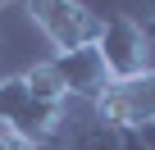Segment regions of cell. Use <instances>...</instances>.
<instances>
[{
  "mask_svg": "<svg viewBox=\"0 0 155 150\" xmlns=\"http://www.w3.org/2000/svg\"><path fill=\"white\" fill-rule=\"evenodd\" d=\"M146 37H150V41H155V14H150V23H146Z\"/></svg>",
  "mask_w": 155,
  "mask_h": 150,
  "instance_id": "9c48e42d",
  "label": "cell"
},
{
  "mask_svg": "<svg viewBox=\"0 0 155 150\" xmlns=\"http://www.w3.org/2000/svg\"><path fill=\"white\" fill-rule=\"evenodd\" d=\"M96 50L110 68V78L123 82V78H137V73L150 68V37L137 18L128 14H110L101 23V37H96Z\"/></svg>",
  "mask_w": 155,
  "mask_h": 150,
  "instance_id": "3957f363",
  "label": "cell"
},
{
  "mask_svg": "<svg viewBox=\"0 0 155 150\" xmlns=\"http://www.w3.org/2000/svg\"><path fill=\"white\" fill-rule=\"evenodd\" d=\"M23 82H28V91H32L37 100H46V105H59V109H64L68 91H64V82H59V73H55V64H50V59H46V64H32V68L23 73Z\"/></svg>",
  "mask_w": 155,
  "mask_h": 150,
  "instance_id": "52a82bcc",
  "label": "cell"
},
{
  "mask_svg": "<svg viewBox=\"0 0 155 150\" xmlns=\"http://www.w3.org/2000/svg\"><path fill=\"white\" fill-rule=\"evenodd\" d=\"M73 150H123V127H114L105 118H87L73 132Z\"/></svg>",
  "mask_w": 155,
  "mask_h": 150,
  "instance_id": "8992f818",
  "label": "cell"
},
{
  "mask_svg": "<svg viewBox=\"0 0 155 150\" xmlns=\"http://www.w3.org/2000/svg\"><path fill=\"white\" fill-rule=\"evenodd\" d=\"M59 123H64V109L37 100L28 91V82H23V73L18 78H0V127L5 132L41 145V141H50L59 132Z\"/></svg>",
  "mask_w": 155,
  "mask_h": 150,
  "instance_id": "7a4b0ae2",
  "label": "cell"
},
{
  "mask_svg": "<svg viewBox=\"0 0 155 150\" xmlns=\"http://www.w3.org/2000/svg\"><path fill=\"white\" fill-rule=\"evenodd\" d=\"M91 109H96V118H105L114 127H150L155 123V68L123 78V82H110V91Z\"/></svg>",
  "mask_w": 155,
  "mask_h": 150,
  "instance_id": "277c9868",
  "label": "cell"
},
{
  "mask_svg": "<svg viewBox=\"0 0 155 150\" xmlns=\"http://www.w3.org/2000/svg\"><path fill=\"white\" fill-rule=\"evenodd\" d=\"M50 64H55V73H59L64 91H68V96H78V100H91V105H96V100L110 91V82H114L96 46H78V50H64V55H55Z\"/></svg>",
  "mask_w": 155,
  "mask_h": 150,
  "instance_id": "5b68a950",
  "label": "cell"
},
{
  "mask_svg": "<svg viewBox=\"0 0 155 150\" xmlns=\"http://www.w3.org/2000/svg\"><path fill=\"white\" fill-rule=\"evenodd\" d=\"M0 150H37L32 141H23V136H14V132H5L0 127Z\"/></svg>",
  "mask_w": 155,
  "mask_h": 150,
  "instance_id": "ba28073f",
  "label": "cell"
},
{
  "mask_svg": "<svg viewBox=\"0 0 155 150\" xmlns=\"http://www.w3.org/2000/svg\"><path fill=\"white\" fill-rule=\"evenodd\" d=\"M5 5H9V0H0V9H5Z\"/></svg>",
  "mask_w": 155,
  "mask_h": 150,
  "instance_id": "30bf717a",
  "label": "cell"
},
{
  "mask_svg": "<svg viewBox=\"0 0 155 150\" xmlns=\"http://www.w3.org/2000/svg\"><path fill=\"white\" fill-rule=\"evenodd\" d=\"M23 5H28V18L41 27V37L55 46V55L78 50V46H96L101 23H105L82 0H23Z\"/></svg>",
  "mask_w": 155,
  "mask_h": 150,
  "instance_id": "6da1fadb",
  "label": "cell"
}]
</instances>
